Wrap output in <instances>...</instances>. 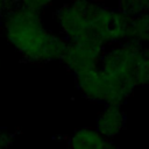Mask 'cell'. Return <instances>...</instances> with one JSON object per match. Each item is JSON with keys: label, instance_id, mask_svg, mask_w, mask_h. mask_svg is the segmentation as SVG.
Returning <instances> with one entry per match:
<instances>
[{"label": "cell", "instance_id": "6da1fadb", "mask_svg": "<svg viewBox=\"0 0 149 149\" xmlns=\"http://www.w3.org/2000/svg\"><path fill=\"white\" fill-rule=\"evenodd\" d=\"M2 21L8 41L24 59L47 62V47L52 33L44 28L40 13L21 9L16 2H12Z\"/></svg>", "mask_w": 149, "mask_h": 149}, {"label": "cell", "instance_id": "7a4b0ae2", "mask_svg": "<svg viewBox=\"0 0 149 149\" xmlns=\"http://www.w3.org/2000/svg\"><path fill=\"white\" fill-rule=\"evenodd\" d=\"M100 69L134 91L136 86L149 85V59L144 45L125 42L104 51Z\"/></svg>", "mask_w": 149, "mask_h": 149}, {"label": "cell", "instance_id": "3957f363", "mask_svg": "<svg viewBox=\"0 0 149 149\" xmlns=\"http://www.w3.org/2000/svg\"><path fill=\"white\" fill-rule=\"evenodd\" d=\"M100 5L98 2L76 1L63 5L57 10L56 17L59 28L69 43H93L102 47L98 43L94 34V17Z\"/></svg>", "mask_w": 149, "mask_h": 149}, {"label": "cell", "instance_id": "277c9868", "mask_svg": "<svg viewBox=\"0 0 149 149\" xmlns=\"http://www.w3.org/2000/svg\"><path fill=\"white\" fill-rule=\"evenodd\" d=\"M76 83L83 95L93 102L121 107L134 92L107 74L100 68L76 77Z\"/></svg>", "mask_w": 149, "mask_h": 149}, {"label": "cell", "instance_id": "5b68a950", "mask_svg": "<svg viewBox=\"0 0 149 149\" xmlns=\"http://www.w3.org/2000/svg\"><path fill=\"white\" fill-rule=\"evenodd\" d=\"M105 50L93 43H69L61 62L78 77L98 69Z\"/></svg>", "mask_w": 149, "mask_h": 149}, {"label": "cell", "instance_id": "8992f818", "mask_svg": "<svg viewBox=\"0 0 149 149\" xmlns=\"http://www.w3.org/2000/svg\"><path fill=\"white\" fill-rule=\"evenodd\" d=\"M126 126V115L119 106H106L97 119V130L106 139L112 140Z\"/></svg>", "mask_w": 149, "mask_h": 149}, {"label": "cell", "instance_id": "52a82bcc", "mask_svg": "<svg viewBox=\"0 0 149 149\" xmlns=\"http://www.w3.org/2000/svg\"><path fill=\"white\" fill-rule=\"evenodd\" d=\"M71 149H119L118 146L106 137H104L97 129L81 128L69 139Z\"/></svg>", "mask_w": 149, "mask_h": 149}, {"label": "cell", "instance_id": "ba28073f", "mask_svg": "<svg viewBox=\"0 0 149 149\" xmlns=\"http://www.w3.org/2000/svg\"><path fill=\"white\" fill-rule=\"evenodd\" d=\"M118 10L129 16H137L149 12V1H121Z\"/></svg>", "mask_w": 149, "mask_h": 149}, {"label": "cell", "instance_id": "9c48e42d", "mask_svg": "<svg viewBox=\"0 0 149 149\" xmlns=\"http://www.w3.org/2000/svg\"><path fill=\"white\" fill-rule=\"evenodd\" d=\"M16 6L21 9L41 14V12L44 8L51 6V2L50 1H16Z\"/></svg>", "mask_w": 149, "mask_h": 149}, {"label": "cell", "instance_id": "30bf717a", "mask_svg": "<svg viewBox=\"0 0 149 149\" xmlns=\"http://www.w3.org/2000/svg\"><path fill=\"white\" fill-rule=\"evenodd\" d=\"M14 137H15L14 133L0 130V149H8L13 143Z\"/></svg>", "mask_w": 149, "mask_h": 149}, {"label": "cell", "instance_id": "8fae6325", "mask_svg": "<svg viewBox=\"0 0 149 149\" xmlns=\"http://www.w3.org/2000/svg\"><path fill=\"white\" fill-rule=\"evenodd\" d=\"M12 6V1H0V19L3 17V15L9 10Z\"/></svg>", "mask_w": 149, "mask_h": 149}]
</instances>
